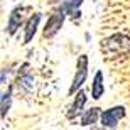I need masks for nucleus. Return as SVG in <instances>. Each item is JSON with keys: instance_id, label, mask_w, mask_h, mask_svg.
Here are the masks:
<instances>
[{"instance_id": "nucleus-1", "label": "nucleus", "mask_w": 130, "mask_h": 130, "mask_svg": "<svg viewBox=\"0 0 130 130\" xmlns=\"http://www.w3.org/2000/svg\"><path fill=\"white\" fill-rule=\"evenodd\" d=\"M101 51L106 58H118V56H125L130 53V37L123 34H115L110 36L101 42Z\"/></svg>"}, {"instance_id": "nucleus-2", "label": "nucleus", "mask_w": 130, "mask_h": 130, "mask_svg": "<svg viewBox=\"0 0 130 130\" xmlns=\"http://www.w3.org/2000/svg\"><path fill=\"white\" fill-rule=\"evenodd\" d=\"M66 9H64V5L63 7H59L58 10H54V14L49 17V20L46 22V25H44V32H42V36L46 39H51V37H54L56 34L59 32V29L63 27V24H64V17H66Z\"/></svg>"}, {"instance_id": "nucleus-3", "label": "nucleus", "mask_w": 130, "mask_h": 130, "mask_svg": "<svg viewBox=\"0 0 130 130\" xmlns=\"http://www.w3.org/2000/svg\"><path fill=\"white\" fill-rule=\"evenodd\" d=\"M86 76H88V56L81 54L76 63V74H74V79L69 86V95H73L74 91H78L81 88V85L86 81Z\"/></svg>"}, {"instance_id": "nucleus-4", "label": "nucleus", "mask_w": 130, "mask_h": 130, "mask_svg": "<svg viewBox=\"0 0 130 130\" xmlns=\"http://www.w3.org/2000/svg\"><path fill=\"white\" fill-rule=\"evenodd\" d=\"M123 117H125V108L123 106H113V108L105 110L101 113V125L106 128H113Z\"/></svg>"}, {"instance_id": "nucleus-5", "label": "nucleus", "mask_w": 130, "mask_h": 130, "mask_svg": "<svg viewBox=\"0 0 130 130\" xmlns=\"http://www.w3.org/2000/svg\"><path fill=\"white\" fill-rule=\"evenodd\" d=\"M25 7H15L12 12H10V17H9V24H7V32L10 34V36H14L15 32H17V29H19L20 25H22V22H24V17H25Z\"/></svg>"}, {"instance_id": "nucleus-6", "label": "nucleus", "mask_w": 130, "mask_h": 130, "mask_svg": "<svg viewBox=\"0 0 130 130\" xmlns=\"http://www.w3.org/2000/svg\"><path fill=\"white\" fill-rule=\"evenodd\" d=\"M17 88L24 93L32 91L34 88V78L29 71V64H24L22 69L19 71V76H17Z\"/></svg>"}, {"instance_id": "nucleus-7", "label": "nucleus", "mask_w": 130, "mask_h": 130, "mask_svg": "<svg viewBox=\"0 0 130 130\" xmlns=\"http://www.w3.org/2000/svg\"><path fill=\"white\" fill-rule=\"evenodd\" d=\"M85 103H86V93H85V91H78V93H76V96H74L73 105L69 106V110L66 111L68 120H74L76 117L81 115L83 108H85Z\"/></svg>"}, {"instance_id": "nucleus-8", "label": "nucleus", "mask_w": 130, "mask_h": 130, "mask_svg": "<svg viewBox=\"0 0 130 130\" xmlns=\"http://www.w3.org/2000/svg\"><path fill=\"white\" fill-rule=\"evenodd\" d=\"M39 20H41V14H34L27 24H25V36H24V44H29L30 39L34 37V34L37 30V25H39Z\"/></svg>"}, {"instance_id": "nucleus-9", "label": "nucleus", "mask_w": 130, "mask_h": 130, "mask_svg": "<svg viewBox=\"0 0 130 130\" xmlns=\"http://www.w3.org/2000/svg\"><path fill=\"white\" fill-rule=\"evenodd\" d=\"M103 91H105V88H103V74H101V71H98L96 74H95V79H93L91 96L95 98V100H100Z\"/></svg>"}, {"instance_id": "nucleus-10", "label": "nucleus", "mask_w": 130, "mask_h": 130, "mask_svg": "<svg viewBox=\"0 0 130 130\" xmlns=\"http://www.w3.org/2000/svg\"><path fill=\"white\" fill-rule=\"evenodd\" d=\"M83 0H68V2H64V9H66V12L69 15H71V19H79V7H81Z\"/></svg>"}, {"instance_id": "nucleus-11", "label": "nucleus", "mask_w": 130, "mask_h": 130, "mask_svg": "<svg viewBox=\"0 0 130 130\" xmlns=\"http://www.w3.org/2000/svg\"><path fill=\"white\" fill-rule=\"evenodd\" d=\"M98 117H100V108H96V106H93V108H90V110L83 115L81 118V125L83 127H88V125H93V123H96Z\"/></svg>"}, {"instance_id": "nucleus-12", "label": "nucleus", "mask_w": 130, "mask_h": 130, "mask_svg": "<svg viewBox=\"0 0 130 130\" xmlns=\"http://www.w3.org/2000/svg\"><path fill=\"white\" fill-rule=\"evenodd\" d=\"M10 100H12V86L2 95V118H5L7 111L10 108Z\"/></svg>"}, {"instance_id": "nucleus-13", "label": "nucleus", "mask_w": 130, "mask_h": 130, "mask_svg": "<svg viewBox=\"0 0 130 130\" xmlns=\"http://www.w3.org/2000/svg\"><path fill=\"white\" fill-rule=\"evenodd\" d=\"M49 2H53V4H54V2H59V0H49Z\"/></svg>"}]
</instances>
